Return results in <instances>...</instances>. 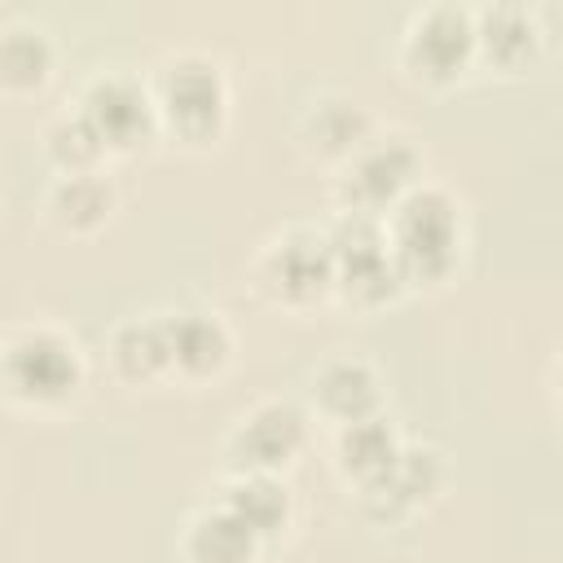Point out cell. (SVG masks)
<instances>
[{
  "label": "cell",
  "instance_id": "7",
  "mask_svg": "<svg viewBox=\"0 0 563 563\" xmlns=\"http://www.w3.org/2000/svg\"><path fill=\"white\" fill-rule=\"evenodd\" d=\"M299 435H303L299 413L290 405H273V409H264L246 422V431L238 435V453H242V462L273 466V462H286L299 449Z\"/></svg>",
  "mask_w": 563,
  "mask_h": 563
},
{
  "label": "cell",
  "instance_id": "18",
  "mask_svg": "<svg viewBox=\"0 0 563 563\" xmlns=\"http://www.w3.org/2000/svg\"><path fill=\"white\" fill-rule=\"evenodd\" d=\"M44 66H48V48H44L40 35L13 31V35L0 40V75L9 84H35L44 75Z\"/></svg>",
  "mask_w": 563,
  "mask_h": 563
},
{
  "label": "cell",
  "instance_id": "11",
  "mask_svg": "<svg viewBox=\"0 0 563 563\" xmlns=\"http://www.w3.org/2000/svg\"><path fill=\"white\" fill-rule=\"evenodd\" d=\"M251 545H255V532L229 510V515H211L198 523L189 550L198 563H246L251 559Z\"/></svg>",
  "mask_w": 563,
  "mask_h": 563
},
{
  "label": "cell",
  "instance_id": "16",
  "mask_svg": "<svg viewBox=\"0 0 563 563\" xmlns=\"http://www.w3.org/2000/svg\"><path fill=\"white\" fill-rule=\"evenodd\" d=\"M114 352H119L123 374H132V378H145V374H154L163 361H172L163 325H132V330H123L119 343H114Z\"/></svg>",
  "mask_w": 563,
  "mask_h": 563
},
{
  "label": "cell",
  "instance_id": "1",
  "mask_svg": "<svg viewBox=\"0 0 563 563\" xmlns=\"http://www.w3.org/2000/svg\"><path fill=\"white\" fill-rule=\"evenodd\" d=\"M396 260L409 277H440L453 260V207L444 194H418L400 207L396 224Z\"/></svg>",
  "mask_w": 563,
  "mask_h": 563
},
{
  "label": "cell",
  "instance_id": "9",
  "mask_svg": "<svg viewBox=\"0 0 563 563\" xmlns=\"http://www.w3.org/2000/svg\"><path fill=\"white\" fill-rule=\"evenodd\" d=\"M330 273H334V260H330V251H325L321 242H312V238L286 242V246L277 251V260H273V277H277V286H282L290 299L317 295V290L330 282Z\"/></svg>",
  "mask_w": 563,
  "mask_h": 563
},
{
  "label": "cell",
  "instance_id": "13",
  "mask_svg": "<svg viewBox=\"0 0 563 563\" xmlns=\"http://www.w3.org/2000/svg\"><path fill=\"white\" fill-rule=\"evenodd\" d=\"M321 400H325L339 418L361 422V418L374 409L378 387H374L369 369H361V365H334V369L321 378Z\"/></svg>",
  "mask_w": 563,
  "mask_h": 563
},
{
  "label": "cell",
  "instance_id": "20",
  "mask_svg": "<svg viewBox=\"0 0 563 563\" xmlns=\"http://www.w3.org/2000/svg\"><path fill=\"white\" fill-rule=\"evenodd\" d=\"M97 150H101V136L92 132V123H88V119L62 123V128L53 132V154H57L62 163H70V167L92 163V158H97Z\"/></svg>",
  "mask_w": 563,
  "mask_h": 563
},
{
  "label": "cell",
  "instance_id": "15",
  "mask_svg": "<svg viewBox=\"0 0 563 563\" xmlns=\"http://www.w3.org/2000/svg\"><path fill=\"white\" fill-rule=\"evenodd\" d=\"M233 515L251 528V532H273L286 519V493L268 479H251L242 488H233Z\"/></svg>",
  "mask_w": 563,
  "mask_h": 563
},
{
  "label": "cell",
  "instance_id": "6",
  "mask_svg": "<svg viewBox=\"0 0 563 563\" xmlns=\"http://www.w3.org/2000/svg\"><path fill=\"white\" fill-rule=\"evenodd\" d=\"M466 53H471V22H466L457 9H435V13H427V18L418 22V31H413V44H409V57H413L427 75H435V79L453 75V70L466 62Z\"/></svg>",
  "mask_w": 563,
  "mask_h": 563
},
{
  "label": "cell",
  "instance_id": "4",
  "mask_svg": "<svg viewBox=\"0 0 563 563\" xmlns=\"http://www.w3.org/2000/svg\"><path fill=\"white\" fill-rule=\"evenodd\" d=\"M9 383L22 396H40V400H57L66 387H75V361L57 339H26L13 347L9 356Z\"/></svg>",
  "mask_w": 563,
  "mask_h": 563
},
{
  "label": "cell",
  "instance_id": "5",
  "mask_svg": "<svg viewBox=\"0 0 563 563\" xmlns=\"http://www.w3.org/2000/svg\"><path fill=\"white\" fill-rule=\"evenodd\" d=\"M84 119L92 123V132H97L101 141H114V145H132L136 136L150 132V106H145V97H141L132 84H123V79L97 84V88L88 92V114H84Z\"/></svg>",
  "mask_w": 563,
  "mask_h": 563
},
{
  "label": "cell",
  "instance_id": "19",
  "mask_svg": "<svg viewBox=\"0 0 563 563\" xmlns=\"http://www.w3.org/2000/svg\"><path fill=\"white\" fill-rule=\"evenodd\" d=\"M106 207H110V194L97 180H84L79 176V180H70V185L57 189V211L70 224H92V220H101Z\"/></svg>",
  "mask_w": 563,
  "mask_h": 563
},
{
  "label": "cell",
  "instance_id": "21",
  "mask_svg": "<svg viewBox=\"0 0 563 563\" xmlns=\"http://www.w3.org/2000/svg\"><path fill=\"white\" fill-rule=\"evenodd\" d=\"M317 132H321V145L339 150V145H347V141L361 132V114H356V110H347V106H330Z\"/></svg>",
  "mask_w": 563,
  "mask_h": 563
},
{
  "label": "cell",
  "instance_id": "12",
  "mask_svg": "<svg viewBox=\"0 0 563 563\" xmlns=\"http://www.w3.org/2000/svg\"><path fill=\"white\" fill-rule=\"evenodd\" d=\"M409 172H413V154L405 145H383V150L361 158V167L352 176V189H356L361 202H387L409 180Z\"/></svg>",
  "mask_w": 563,
  "mask_h": 563
},
{
  "label": "cell",
  "instance_id": "8",
  "mask_svg": "<svg viewBox=\"0 0 563 563\" xmlns=\"http://www.w3.org/2000/svg\"><path fill=\"white\" fill-rule=\"evenodd\" d=\"M435 484V462L431 453H396V462L369 479V506L378 515H396L400 506H409L413 497L431 493Z\"/></svg>",
  "mask_w": 563,
  "mask_h": 563
},
{
  "label": "cell",
  "instance_id": "14",
  "mask_svg": "<svg viewBox=\"0 0 563 563\" xmlns=\"http://www.w3.org/2000/svg\"><path fill=\"white\" fill-rule=\"evenodd\" d=\"M343 462H347L356 475H365V479L383 475V471L396 462V440H391V431H387L383 422H369V418L352 422V427L343 431Z\"/></svg>",
  "mask_w": 563,
  "mask_h": 563
},
{
  "label": "cell",
  "instance_id": "2",
  "mask_svg": "<svg viewBox=\"0 0 563 563\" xmlns=\"http://www.w3.org/2000/svg\"><path fill=\"white\" fill-rule=\"evenodd\" d=\"M330 260L343 264V277H347V290H352V295H361V299H383V295H391L396 273L387 268V255H383V242H378V229H374V224H365V220L343 224L339 238H334Z\"/></svg>",
  "mask_w": 563,
  "mask_h": 563
},
{
  "label": "cell",
  "instance_id": "17",
  "mask_svg": "<svg viewBox=\"0 0 563 563\" xmlns=\"http://www.w3.org/2000/svg\"><path fill=\"white\" fill-rule=\"evenodd\" d=\"M484 44L493 57L519 62L532 53V22L523 18V9H493L484 18Z\"/></svg>",
  "mask_w": 563,
  "mask_h": 563
},
{
  "label": "cell",
  "instance_id": "10",
  "mask_svg": "<svg viewBox=\"0 0 563 563\" xmlns=\"http://www.w3.org/2000/svg\"><path fill=\"white\" fill-rule=\"evenodd\" d=\"M163 334H167L172 361H180L194 374L216 369L220 356H224V330L216 321H207V317H176L172 325H163Z\"/></svg>",
  "mask_w": 563,
  "mask_h": 563
},
{
  "label": "cell",
  "instance_id": "3",
  "mask_svg": "<svg viewBox=\"0 0 563 563\" xmlns=\"http://www.w3.org/2000/svg\"><path fill=\"white\" fill-rule=\"evenodd\" d=\"M167 110L172 123L189 136H207L220 119V79L202 62H180L167 75Z\"/></svg>",
  "mask_w": 563,
  "mask_h": 563
}]
</instances>
